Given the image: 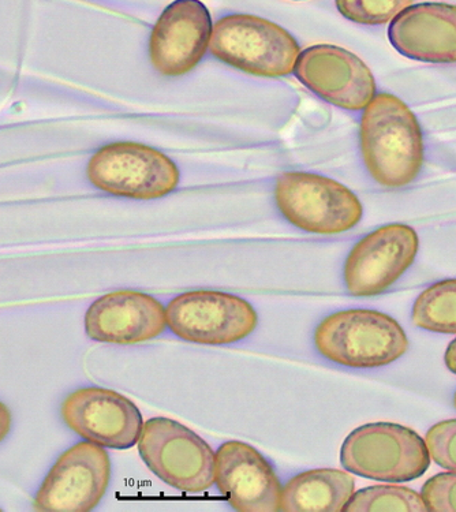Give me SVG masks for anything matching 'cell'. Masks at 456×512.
Returning <instances> with one entry per match:
<instances>
[{"mask_svg": "<svg viewBox=\"0 0 456 512\" xmlns=\"http://www.w3.org/2000/svg\"><path fill=\"white\" fill-rule=\"evenodd\" d=\"M65 424L87 442L112 450L138 444L144 421L129 398L107 388L87 387L71 392L63 401Z\"/></svg>", "mask_w": 456, "mask_h": 512, "instance_id": "7c38bea8", "label": "cell"}, {"mask_svg": "<svg viewBox=\"0 0 456 512\" xmlns=\"http://www.w3.org/2000/svg\"><path fill=\"white\" fill-rule=\"evenodd\" d=\"M418 249L417 231L407 224H387L366 235L347 257V291L354 297L384 293L414 264Z\"/></svg>", "mask_w": 456, "mask_h": 512, "instance_id": "30bf717a", "label": "cell"}, {"mask_svg": "<svg viewBox=\"0 0 456 512\" xmlns=\"http://www.w3.org/2000/svg\"><path fill=\"white\" fill-rule=\"evenodd\" d=\"M355 492V481L349 473L336 469L308 470L287 481L280 497L284 512L345 511Z\"/></svg>", "mask_w": 456, "mask_h": 512, "instance_id": "e0dca14e", "label": "cell"}, {"mask_svg": "<svg viewBox=\"0 0 456 512\" xmlns=\"http://www.w3.org/2000/svg\"><path fill=\"white\" fill-rule=\"evenodd\" d=\"M212 18L200 0H175L153 26L149 58L162 76L190 73L209 50Z\"/></svg>", "mask_w": 456, "mask_h": 512, "instance_id": "4fadbf2b", "label": "cell"}, {"mask_svg": "<svg viewBox=\"0 0 456 512\" xmlns=\"http://www.w3.org/2000/svg\"><path fill=\"white\" fill-rule=\"evenodd\" d=\"M425 440L407 426L377 422L360 426L346 437L340 463L349 473L386 482H409L431 466Z\"/></svg>", "mask_w": 456, "mask_h": 512, "instance_id": "277c9868", "label": "cell"}, {"mask_svg": "<svg viewBox=\"0 0 456 512\" xmlns=\"http://www.w3.org/2000/svg\"><path fill=\"white\" fill-rule=\"evenodd\" d=\"M454 405H455V409H456V392H455V396H454Z\"/></svg>", "mask_w": 456, "mask_h": 512, "instance_id": "d4e9b609", "label": "cell"}, {"mask_svg": "<svg viewBox=\"0 0 456 512\" xmlns=\"http://www.w3.org/2000/svg\"><path fill=\"white\" fill-rule=\"evenodd\" d=\"M360 141L369 174L384 188H405L416 181L424 167L420 122L395 95L380 93L364 108Z\"/></svg>", "mask_w": 456, "mask_h": 512, "instance_id": "6da1fadb", "label": "cell"}, {"mask_svg": "<svg viewBox=\"0 0 456 512\" xmlns=\"http://www.w3.org/2000/svg\"><path fill=\"white\" fill-rule=\"evenodd\" d=\"M275 201L287 222L312 234L346 233L361 222L364 213L360 198L345 185L302 171L280 175Z\"/></svg>", "mask_w": 456, "mask_h": 512, "instance_id": "5b68a950", "label": "cell"}, {"mask_svg": "<svg viewBox=\"0 0 456 512\" xmlns=\"http://www.w3.org/2000/svg\"><path fill=\"white\" fill-rule=\"evenodd\" d=\"M426 447L432 461L456 472V420L441 421L426 433Z\"/></svg>", "mask_w": 456, "mask_h": 512, "instance_id": "44dd1931", "label": "cell"}, {"mask_svg": "<svg viewBox=\"0 0 456 512\" xmlns=\"http://www.w3.org/2000/svg\"><path fill=\"white\" fill-rule=\"evenodd\" d=\"M421 495L428 511L456 512V472L429 478L422 487Z\"/></svg>", "mask_w": 456, "mask_h": 512, "instance_id": "7402d4cb", "label": "cell"}, {"mask_svg": "<svg viewBox=\"0 0 456 512\" xmlns=\"http://www.w3.org/2000/svg\"><path fill=\"white\" fill-rule=\"evenodd\" d=\"M88 178L95 188L112 196L156 200L177 189L179 170L158 149L138 142H114L89 160Z\"/></svg>", "mask_w": 456, "mask_h": 512, "instance_id": "52a82bcc", "label": "cell"}, {"mask_svg": "<svg viewBox=\"0 0 456 512\" xmlns=\"http://www.w3.org/2000/svg\"><path fill=\"white\" fill-rule=\"evenodd\" d=\"M317 351L334 364L353 369L387 366L409 350L398 321L369 309H349L325 317L316 328Z\"/></svg>", "mask_w": 456, "mask_h": 512, "instance_id": "7a4b0ae2", "label": "cell"}, {"mask_svg": "<svg viewBox=\"0 0 456 512\" xmlns=\"http://www.w3.org/2000/svg\"><path fill=\"white\" fill-rule=\"evenodd\" d=\"M167 330L166 308L140 291L121 290L97 298L85 315V332L95 342L136 345Z\"/></svg>", "mask_w": 456, "mask_h": 512, "instance_id": "9a60e30c", "label": "cell"}, {"mask_svg": "<svg viewBox=\"0 0 456 512\" xmlns=\"http://www.w3.org/2000/svg\"><path fill=\"white\" fill-rule=\"evenodd\" d=\"M444 361H446L447 368L450 369V372L456 375V339L452 340L450 346H448L446 355H444Z\"/></svg>", "mask_w": 456, "mask_h": 512, "instance_id": "cb8c5ba5", "label": "cell"}, {"mask_svg": "<svg viewBox=\"0 0 456 512\" xmlns=\"http://www.w3.org/2000/svg\"><path fill=\"white\" fill-rule=\"evenodd\" d=\"M346 512H425L424 497L414 489L398 485H375L354 492Z\"/></svg>", "mask_w": 456, "mask_h": 512, "instance_id": "d6986e66", "label": "cell"}, {"mask_svg": "<svg viewBox=\"0 0 456 512\" xmlns=\"http://www.w3.org/2000/svg\"><path fill=\"white\" fill-rule=\"evenodd\" d=\"M11 425H13V417H11V411L5 403L0 402V443L9 436L11 431Z\"/></svg>", "mask_w": 456, "mask_h": 512, "instance_id": "603a6c76", "label": "cell"}, {"mask_svg": "<svg viewBox=\"0 0 456 512\" xmlns=\"http://www.w3.org/2000/svg\"><path fill=\"white\" fill-rule=\"evenodd\" d=\"M295 77L332 106L364 110L376 96L372 70L360 56L331 44H317L299 54Z\"/></svg>", "mask_w": 456, "mask_h": 512, "instance_id": "8fae6325", "label": "cell"}, {"mask_svg": "<svg viewBox=\"0 0 456 512\" xmlns=\"http://www.w3.org/2000/svg\"><path fill=\"white\" fill-rule=\"evenodd\" d=\"M167 328L179 339L223 346L252 335L259 316L250 302L222 291H189L166 306Z\"/></svg>", "mask_w": 456, "mask_h": 512, "instance_id": "ba28073f", "label": "cell"}, {"mask_svg": "<svg viewBox=\"0 0 456 512\" xmlns=\"http://www.w3.org/2000/svg\"><path fill=\"white\" fill-rule=\"evenodd\" d=\"M388 37L399 54L424 63H456V6L418 3L391 21Z\"/></svg>", "mask_w": 456, "mask_h": 512, "instance_id": "2e32d148", "label": "cell"}, {"mask_svg": "<svg viewBox=\"0 0 456 512\" xmlns=\"http://www.w3.org/2000/svg\"><path fill=\"white\" fill-rule=\"evenodd\" d=\"M138 451L149 470L178 491L201 493L215 484V452L181 422L166 417L145 422Z\"/></svg>", "mask_w": 456, "mask_h": 512, "instance_id": "8992f818", "label": "cell"}, {"mask_svg": "<svg viewBox=\"0 0 456 512\" xmlns=\"http://www.w3.org/2000/svg\"><path fill=\"white\" fill-rule=\"evenodd\" d=\"M111 478L107 451L95 443L80 442L63 452L35 497L37 511L88 512L106 495Z\"/></svg>", "mask_w": 456, "mask_h": 512, "instance_id": "9c48e42d", "label": "cell"}, {"mask_svg": "<svg viewBox=\"0 0 456 512\" xmlns=\"http://www.w3.org/2000/svg\"><path fill=\"white\" fill-rule=\"evenodd\" d=\"M215 484L235 511H280L283 488L274 467L249 444L227 442L219 447Z\"/></svg>", "mask_w": 456, "mask_h": 512, "instance_id": "5bb4252c", "label": "cell"}, {"mask_svg": "<svg viewBox=\"0 0 456 512\" xmlns=\"http://www.w3.org/2000/svg\"><path fill=\"white\" fill-rule=\"evenodd\" d=\"M414 325L439 334H456V279L432 284L414 302Z\"/></svg>", "mask_w": 456, "mask_h": 512, "instance_id": "ac0fdd59", "label": "cell"}, {"mask_svg": "<svg viewBox=\"0 0 456 512\" xmlns=\"http://www.w3.org/2000/svg\"><path fill=\"white\" fill-rule=\"evenodd\" d=\"M346 20L361 25H384L413 5V0H335Z\"/></svg>", "mask_w": 456, "mask_h": 512, "instance_id": "ffe728a7", "label": "cell"}, {"mask_svg": "<svg viewBox=\"0 0 456 512\" xmlns=\"http://www.w3.org/2000/svg\"><path fill=\"white\" fill-rule=\"evenodd\" d=\"M209 51L220 62L259 77L289 76L301 54L286 29L249 14L220 18L213 25Z\"/></svg>", "mask_w": 456, "mask_h": 512, "instance_id": "3957f363", "label": "cell"}]
</instances>
